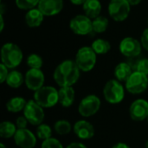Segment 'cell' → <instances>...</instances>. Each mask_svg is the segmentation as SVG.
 I'll return each mask as SVG.
<instances>
[{
	"label": "cell",
	"mask_w": 148,
	"mask_h": 148,
	"mask_svg": "<svg viewBox=\"0 0 148 148\" xmlns=\"http://www.w3.org/2000/svg\"><path fill=\"white\" fill-rule=\"evenodd\" d=\"M91 48L94 49V51L97 55H104V54H107L110 50L111 44L109 43L108 41L105 39L98 38L93 42Z\"/></svg>",
	"instance_id": "cb8c5ba5"
},
{
	"label": "cell",
	"mask_w": 148,
	"mask_h": 148,
	"mask_svg": "<svg viewBox=\"0 0 148 148\" xmlns=\"http://www.w3.org/2000/svg\"><path fill=\"white\" fill-rule=\"evenodd\" d=\"M70 1L73 4H75V5H82V4L83 5L87 0H70Z\"/></svg>",
	"instance_id": "8d00e7d4"
},
{
	"label": "cell",
	"mask_w": 148,
	"mask_h": 148,
	"mask_svg": "<svg viewBox=\"0 0 148 148\" xmlns=\"http://www.w3.org/2000/svg\"><path fill=\"white\" fill-rule=\"evenodd\" d=\"M147 23H148V19H147Z\"/></svg>",
	"instance_id": "b9f144b4"
},
{
	"label": "cell",
	"mask_w": 148,
	"mask_h": 148,
	"mask_svg": "<svg viewBox=\"0 0 148 148\" xmlns=\"http://www.w3.org/2000/svg\"><path fill=\"white\" fill-rule=\"evenodd\" d=\"M39 2L40 0H16V4L21 10H29L38 6Z\"/></svg>",
	"instance_id": "f1b7e54d"
},
{
	"label": "cell",
	"mask_w": 148,
	"mask_h": 148,
	"mask_svg": "<svg viewBox=\"0 0 148 148\" xmlns=\"http://www.w3.org/2000/svg\"><path fill=\"white\" fill-rule=\"evenodd\" d=\"M85 15L91 19H95L100 16L101 11V3L99 0H87L83 4Z\"/></svg>",
	"instance_id": "ffe728a7"
},
{
	"label": "cell",
	"mask_w": 148,
	"mask_h": 148,
	"mask_svg": "<svg viewBox=\"0 0 148 148\" xmlns=\"http://www.w3.org/2000/svg\"><path fill=\"white\" fill-rule=\"evenodd\" d=\"M145 147L148 148V140H147V141H146V144H145Z\"/></svg>",
	"instance_id": "ab89813d"
},
{
	"label": "cell",
	"mask_w": 148,
	"mask_h": 148,
	"mask_svg": "<svg viewBox=\"0 0 148 148\" xmlns=\"http://www.w3.org/2000/svg\"><path fill=\"white\" fill-rule=\"evenodd\" d=\"M17 131L16 124L11 121H4L0 124V136L3 139H10L15 136Z\"/></svg>",
	"instance_id": "603a6c76"
},
{
	"label": "cell",
	"mask_w": 148,
	"mask_h": 148,
	"mask_svg": "<svg viewBox=\"0 0 148 148\" xmlns=\"http://www.w3.org/2000/svg\"><path fill=\"white\" fill-rule=\"evenodd\" d=\"M54 130L58 135L64 136L69 134L73 130V127L67 120H58L54 124Z\"/></svg>",
	"instance_id": "d4e9b609"
},
{
	"label": "cell",
	"mask_w": 148,
	"mask_h": 148,
	"mask_svg": "<svg viewBox=\"0 0 148 148\" xmlns=\"http://www.w3.org/2000/svg\"><path fill=\"white\" fill-rule=\"evenodd\" d=\"M44 15L41 12V10L37 8L31 9L28 10V12L25 14L24 20L26 24L30 28H36L41 25V23L43 21Z\"/></svg>",
	"instance_id": "ac0fdd59"
},
{
	"label": "cell",
	"mask_w": 148,
	"mask_h": 148,
	"mask_svg": "<svg viewBox=\"0 0 148 148\" xmlns=\"http://www.w3.org/2000/svg\"><path fill=\"white\" fill-rule=\"evenodd\" d=\"M133 72V69L129 63L120 62L116 65L114 74L116 80H118L121 82H126Z\"/></svg>",
	"instance_id": "d6986e66"
},
{
	"label": "cell",
	"mask_w": 148,
	"mask_h": 148,
	"mask_svg": "<svg viewBox=\"0 0 148 148\" xmlns=\"http://www.w3.org/2000/svg\"><path fill=\"white\" fill-rule=\"evenodd\" d=\"M71 30L79 36H86L93 31V23L91 18L86 15H77L69 23Z\"/></svg>",
	"instance_id": "30bf717a"
},
{
	"label": "cell",
	"mask_w": 148,
	"mask_h": 148,
	"mask_svg": "<svg viewBox=\"0 0 148 148\" xmlns=\"http://www.w3.org/2000/svg\"><path fill=\"white\" fill-rule=\"evenodd\" d=\"M0 148H7L5 146H4V144H3V143H1V145H0Z\"/></svg>",
	"instance_id": "f35d334b"
},
{
	"label": "cell",
	"mask_w": 148,
	"mask_h": 148,
	"mask_svg": "<svg viewBox=\"0 0 148 148\" xmlns=\"http://www.w3.org/2000/svg\"><path fill=\"white\" fill-rule=\"evenodd\" d=\"M103 96L110 104H119L125 98V88L121 82L111 79L107 82L103 88Z\"/></svg>",
	"instance_id": "277c9868"
},
{
	"label": "cell",
	"mask_w": 148,
	"mask_h": 148,
	"mask_svg": "<svg viewBox=\"0 0 148 148\" xmlns=\"http://www.w3.org/2000/svg\"><path fill=\"white\" fill-rule=\"evenodd\" d=\"M38 9L46 16H52L60 13L63 8L62 0H40Z\"/></svg>",
	"instance_id": "2e32d148"
},
{
	"label": "cell",
	"mask_w": 148,
	"mask_h": 148,
	"mask_svg": "<svg viewBox=\"0 0 148 148\" xmlns=\"http://www.w3.org/2000/svg\"><path fill=\"white\" fill-rule=\"evenodd\" d=\"M23 58V51L15 43L7 42L1 49V61L8 69H15L18 67Z\"/></svg>",
	"instance_id": "7a4b0ae2"
},
{
	"label": "cell",
	"mask_w": 148,
	"mask_h": 148,
	"mask_svg": "<svg viewBox=\"0 0 148 148\" xmlns=\"http://www.w3.org/2000/svg\"><path fill=\"white\" fill-rule=\"evenodd\" d=\"M6 84L11 88H18L24 82V76L17 70H11L6 79Z\"/></svg>",
	"instance_id": "7402d4cb"
},
{
	"label": "cell",
	"mask_w": 148,
	"mask_h": 148,
	"mask_svg": "<svg viewBox=\"0 0 148 148\" xmlns=\"http://www.w3.org/2000/svg\"><path fill=\"white\" fill-rule=\"evenodd\" d=\"M66 148H88L86 145L81 142H72L69 145L67 146Z\"/></svg>",
	"instance_id": "e575fe53"
},
{
	"label": "cell",
	"mask_w": 148,
	"mask_h": 148,
	"mask_svg": "<svg viewBox=\"0 0 148 148\" xmlns=\"http://www.w3.org/2000/svg\"><path fill=\"white\" fill-rule=\"evenodd\" d=\"M127 1H128V3H130L131 6L137 5V4H139L141 2V0H127Z\"/></svg>",
	"instance_id": "74e56055"
},
{
	"label": "cell",
	"mask_w": 148,
	"mask_h": 148,
	"mask_svg": "<svg viewBox=\"0 0 148 148\" xmlns=\"http://www.w3.org/2000/svg\"><path fill=\"white\" fill-rule=\"evenodd\" d=\"M141 42L134 37H125L120 42L121 53L128 58L137 57L141 53Z\"/></svg>",
	"instance_id": "7c38bea8"
},
{
	"label": "cell",
	"mask_w": 148,
	"mask_h": 148,
	"mask_svg": "<svg viewBox=\"0 0 148 148\" xmlns=\"http://www.w3.org/2000/svg\"><path fill=\"white\" fill-rule=\"evenodd\" d=\"M45 76L41 69H29L24 75V83L31 91H37L44 86Z\"/></svg>",
	"instance_id": "8fae6325"
},
{
	"label": "cell",
	"mask_w": 148,
	"mask_h": 148,
	"mask_svg": "<svg viewBox=\"0 0 148 148\" xmlns=\"http://www.w3.org/2000/svg\"><path fill=\"white\" fill-rule=\"evenodd\" d=\"M112 148H131L128 145H127L126 143H123V142H118L116 143L115 145L113 146Z\"/></svg>",
	"instance_id": "d590c367"
},
{
	"label": "cell",
	"mask_w": 148,
	"mask_h": 148,
	"mask_svg": "<svg viewBox=\"0 0 148 148\" xmlns=\"http://www.w3.org/2000/svg\"><path fill=\"white\" fill-rule=\"evenodd\" d=\"M59 104L63 108L71 107L75 99V92L73 87H63L58 90Z\"/></svg>",
	"instance_id": "e0dca14e"
},
{
	"label": "cell",
	"mask_w": 148,
	"mask_h": 148,
	"mask_svg": "<svg viewBox=\"0 0 148 148\" xmlns=\"http://www.w3.org/2000/svg\"><path fill=\"white\" fill-rule=\"evenodd\" d=\"M80 75L81 70L75 61L65 60L56 68L53 79L60 88L72 87L78 82Z\"/></svg>",
	"instance_id": "6da1fadb"
},
{
	"label": "cell",
	"mask_w": 148,
	"mask_h": 148,
	"mask_svg": "<svg viewBox=\"0 0 148 148\" xmlns=\"http://www.w3.org/2000/svg\"><path fill=\"white\" fill-rule=\"evenodd\" d=\"M9 69L3 63L0 64V82L1 83H3L6 82V79H7V76L9 75Z\"/></svg>",
	"instance_id": "d6a6232c"
},
{
	"label": "cell",
	"mask_w": 148,
	"mask_h": 148,
	"mask_svg": "<svg viewBox=\"0 0 148 148\" xmlns=\"http://www.w3.org/2000/svg\"><path fill=\"white\" fill-rule=\"evenodd\" d=\"M36 135L39 140H42V141L48 140L52 137V128L49 125L42 123L41 125L37 126Z\"/></svg>",
	"instance_id": "4316f807"
},
{
	"label": "cell",
	"mask_w": 148,
	"mask_h": 148,
	"mask_svg": "<svg viewBox=\"0 0 148 148\" xmlns=\"http://www.w3.org/2000/svg\"><path fill=\"white\" fill-rule=\"evenodd\" d=\"M140 42H141L142 48H144L146 50L148 51V28L144 29V31L141 35Z\"/></svg>",
	"instance_id": "836d02e7"
},
{
	"label": "cell",
	"mask_w": 148,
	"mask_h": 148,
	"mask_svg": "<svg viewBox=\"0 0 148 148\" xmlns=\"http://www.w3.org/2000/svg\"><path fill=\"white\" fill-rule=\"evenodd\" d=\"M148 88V75L134 71L127 81L125 82L126 90L132 95H140L145 92Z\"/></svg>",
	"instance_id": "8992f818"
},
{
	"label": "cell",
	"mask_w": 148,
	"mask_h": 148,
	"mask_svg": "<svg viewBox=\"0 0 148 148\" xmlns=\"http://www.w3.org/2000/svg\"><path fill=\"white\" fill-rule=\"evenodd\" d=\"M101 101L100 98L95 95H88L82 99L78 106V112L80 115L84 118H88L100 110Z\"/></svg>",
	"instance_id": "52a82bcc"
},
{
	"label": "cell",
	"mask_w": 148,
	"mask_h": 148,
	"mask_svg": "<svg viewBox=\"0 0 148 148\" xmlns=\"http://www.w3.org/2000/svg\"><path fill=\"white\" fill-rule=\"evenodd\" d=\"M35 101L43 108H50L59 103L58 90L52 86H43L34 92Z\"/></svg>",
	"instance_id": "3957f363"
},
{
	"label": "cell",
	"mask_w": 148,
	"mask_h": 148,
	"mask_svg": "<svg viewBox=\"0 0 148 148\" xmlns=\"http://www.w3.org/2000/svg\"><path fill=\"white\" fill-rule=\"evenodd\" d=\"M44 108L37 104L35 100H29L27 101L23 109V115L28 120L29 123L32 126H39L42 123L45 118Z\"/></svg>",
	"instance_id": "ba28073f"
},
{
	"label": "cell",
	"mask_w": 148,
	"mask_h": 148,
	"mask_svg": "<svg viewBox=\"0 0 148 148\" xmlns=\"http://www.w3.org/2000/svg\"><path fill=\"white\" fill-rule=\"evenodd\" d=\"M134 71H138L140 73H142L144 75H148V59L147 58H142L139 60L134 68Z\"/></svg>",
	"instance_id": "4dcf8cb0"
},
{
	"label": "cell",
	"mask_w": 148,
	"mask_h": 148,
	"mask_svg": "<svg viewBox=\"0 0 148 148\" xmlns=\"http://www.w3.org/2000/svg\"><path fill=\"white\" fill-rule=\"evenodd\" d=\"M27 101L23 97L15 96L10 98L6 103V109L10 113H19L23 111Z\"/></svg>",
	"instance_id": "44dd1931"
},
{
	"label": "cell",
	"mask_w": 148,
	"mask_h": 148,
	"mask_svg": "<svg viewBox=\"0 0 148 148\" xmlns=\"http://www.w3.org/2000/svg\"><path fill=\"white\" fill-rule=\"evenodd\" d=\"M129 115L134 121H143L147 119L148 101L145 99H137L129 107Z\"/></svg>",
	"instance_id": "5bb4252c"
},
{
	"label": "cell",
	"mask_w": 148,
	"mask_h": 148,
	"mask_svg": "<svg viewBox=\"0 0 148 148\" xmlns=\"http://www.w3.org/2000/svg\"><path fill=\"white\" fill-rule=\"evenodd\" d=\"M147 122H148V116H147Z\"/></svg>",
	"instance_id": "60d3db41"
},
{
	"label": "cell",
	"mask_w": 148,
	"mask_h": 148,
	"mask_svg": "<svg viewBox=\"0 0 148 148\" xmlns=\"http://www.w3.org/2000/svg\"><path fill=\"white\" fill-rule=\"evenodd\" d=\"M131 5L127 0H111L108 4L109 16L115 22H122L127 18Z\"/></svg>",
	"instance_id": "9c48e42d"
},
{
	"label": "cell",
	"mask_w": 148,
	"mask_h": 148,
	"mask_svg": "<svg viewBox=\"0 0 148 148\" xmlns=\"http://www.w3.org/2000/svg\"><path fill=\"white\" fill-rule=\"evenodd\" d=\"M96 56L97 54L91 47L84 46L79 49V50L77 51L75 61L81 71L89 72L95 68L96 64Z\"/></svg>",
	"instance_id": "5b68a950"
},
{
	"label": "cell",
	"mask_w": 148,
	"mask_h": 148,
	"mask_svg": "<svg viewBox=\"0 0 148 148\" xmlns=\"http://www.w3.org/2000/svg\"><path fill=\"white\" fill-rule=\"evenodd\" d=\"M14 138L15 144L19 148H34L36 145V135L30 130L17 129Z\"/></svg>",
	"instance_id": "4fadbf2b"
},
{
	"label": "cell",
	"mask_w": 148,
	"mask_h": 148,
	"mask_svg": "<svg viewBox=\"0 0 148 148\" xmlns=\"http://www.w3.org/2000/svg\"><path fill=\"white\" fill-rule=\"evenodd\" d=\"M74 134L81 140H90L95 135V127L88 121L80 120L73 126Z\"/></svg>",
	"instance_id": "9a60e30c"
},
{
	"label": "cell",
	"mask_w": 148,
	"mask_h": 148,
	"mask_svg": "<svg viewBox=\"0 0 148 148\" xmlns=\"http://www.w3.org/2000/svg\"><path fill=\"white\" fill-rule=\"evenodd\" d=\"M28 123H29V121H28V120L25 118L24 115L19 116V117H17L16 120V126L17 129H24V128H26Z\"/></svg>",
	"instance_id": "1f68e13d"
},
{
	"label": "cell",
	"mask_w": 148,
	"mask_h": 148,
	"mask_svg": "<svg viewBox=\"0 0 148 148\" xmlns=\"http://www.w3.org/2000/svg\"><path fill=\"white\" fill-rule=\"evenodd\" d=\"M42 64H43L42 58L37 54H31L27 58V65L30 69H41V68L42 67Z\"/></svg>",
	"instance_id": "83f0119b"
},
{
	"label": "cell",
	"mask_w": 148,
	"mask_h": 148,
	"mask_svg": "<svg viewBox=\"0 0 148 148\" xmlns=\"http://www.w3.org/2000/svg\"><path fill=\"white\" fill-rule=\"evenodd\" d=\"M93 23V31L96 33H103L107 30L109 22L108 19L105 16H99L94 20H92Z\"/></svg>",
	"instance_id": "484cf974"
},
{
	"label": "cell",
	"mask_w": 148,
	"mask_h": 148,
	"mask_svg": "<svg viewBox=\"0 0 148 148\" xmlns=\"http://www.w3.org/2000/svg\"><path fill=\"white\" fill-rule=\"evenodd\" d=\"M41 148H64L63 145L56 138H49L42 142Z\"/></svg>",
	"instance_id": "f546056e"
}]
</instances>
